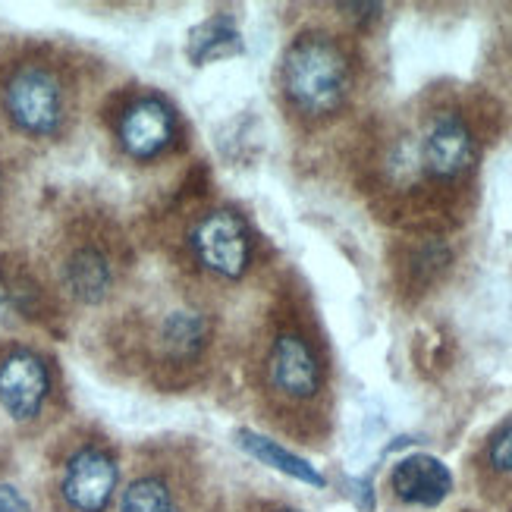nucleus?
<instances>
[{
    "label": "nucleus",
    "instance_id": "7",
    "mask_svg": "<svg viewBox=\"0 0 512 512\" xmlns=\"http://www.w3.org/2000/svg\"><path fill=\"white\" fill-rule=\"evenodd\" d=\"M117 136H120V145L126 148L129 158L136 161H151L164 154L173 139H176V114L170 110L167 101L161 98H139L132 101L123 117H120V126H117Z\"/></svg>",
    "mask_w": 512,
    "mask_h": 512
},
{
    "label": "nucleus",
    "instance_id": "15",
    "mask_svg": "<svg viewBox=\"0 0 512 512\" xmlns=\"http://www.w3.org/2000/svg\"><path fill=\"white\" fill-rule=\"evenodd\" d=\"M487 459H491L497 472L512 475V418L503 421L497 434L491 437V443H487Z\"/></svg>",
    "mask_w": 512,
    "mask_h": 512
},
{
    "label": "nucleus",
    "instance_id": "12",
    "mask_svg": "<svg viewBox=\"0 0 512 512\" xmlns=\"http://www.w3.org/2000/svg\"><path fill=\"white\" fill-rule=\"evenodd\" d=\"M242 51H246V44H242V35L236 29L233 16H227V13L198 22V26L189 32V44H186V54L195 66L227 60Z\"/></svg>",
    "mask_w": 512,
    "mask_h": 512
},
{
    "label": "nucleus",
    "instance_id": "11",
    "mask_svg": "<svg viewBox=\"0 0 512 512\" xmlns=\"http://www.w3.org/2000/svg\"><path fill=\"white\" fill-rule=\"evenodd\" d=\"M236 440H239V447H242V450H246L249 456H255L261 465H267V469H274V472H280V475H286V478H293V481L311 484V487H327V478L315 469V465H311L308 459H302L299 453L280 447L277 440L264 437V434H258V431H249V428H242V431L236 434Z\"/></svg>",
    "mask_w": 512,
    "mask_h": 512
},
{
    "label": "nucleus",
    "instance_id": "13",
    "mask_svg": "<svg viewBox=\"0 0 512 512\" xmlns=\"http://www.w3.org/2000/svg\"><path fill=\"white\" fill-rule=\"evenodd\" d=\"M161 340H164V349L173 359H195L198 352L205 349L208 343V321L205 315H198V311H170L164 318V327H161Z\"/></svg>",
    "mask_w": 512,
    "mask_h": 512
},
{
    "label": "nucleus",
    "instance_id": "17",
    "mask_svg": "<svg viewBox=\"0 0 512 512\" xmlns=\"http://www.w3.org/2000/svg\"><path fill=\"white\" fill-rule=\"evenodd\" d=\"M340 10L352 19L359 22H368V19H377L381 16V4H340Z\"/></svg>",
    "mask_w": 512,
    "mask_h": 512
},
{
    "label": "nucleus",
    "instance_id": "6",
    "mask_svg": "<svg viewBox=\"0 0 512 512\" xmlns=\"http://www.w3.org/2000/svg\"><path fill=\"white\" fill-rule=\"evenodd\" d=\"M51 393V374L41 355L29 349L10 352L0 362V406L13 421H29Z\"/></svg>",
    "mask_w": 512,
    "mask_h": 512
},
{
    "label": "nucleus",
    "instance_id": "18",
    "mask_svg": "<svg viewBox=\"0 0 512 512\" xmlns=\"http://www.w3.org/2000/svg\"><path fill=\"white\" fill-rule=\"evenodd\" d=\"M352 497L359 500V506L365 512L374 509V491H371V478H362V481H352Z\"/></svg>",
    "mask_w": 512,
    "mask_h": 512
},
{
    "label": "nucleus",
    "instance_id": "2",
    "mask_svg": "<svg viewBox=\"0 0 512 512\" xmlns=\"http://www.w3.org/2000/svg\"><path fill=\"white\" fill-rule=\"evenodd\" d=\"M4 107L26 136H54L63 123V85L48 66L26 63L7 79Z\"/></svg>",
    "mask_w": 512,
    "mask_h": 512
},
{
    "label": "nucleus",
    "instance_id": "19",
    "mask_svg": "<svg viewBox=\"0 0 512 512\" xmlns=\"http://www.w3.org/2000/svg\"><path fill=\"white\" fill-rule=\"evenodd\" d=\"M274 512H296V509H274Z\"/></svg>",
    "mask_w": 512,
    "mask_h": 512
},
{
    "label": "nucleus",
    "instance_id": "9",
    "mask_svg": "<svg viewBox=\"0 0 512 512\" xmlns=\"http://www.w3.org/2000/svg\"><path fill=\"white\" fill-rule=\"evenodd\" d=\"M271 381L293 399H311L321 390V362L302 333H280L271 352Z\"/></svg>",
    "mask_w": 512,
    "mask_h": 512
},
{
    "label": "nucleus",
    "instance_id": "4",
    "mask_svg": "<svg viewBox=\"0 0 512 512\" xmlns=\"http://www.w3.org/2000/svg\"><path fill=\"white\" fill-rule=\"evenodd\" d=\"M117 459L101 447H82L63 469L60 494L76 512H104L117 494Z\"/></svg>",
    "mask_w": 512,
    "mask_h": 512
},
{
    "label": "nucleus",
    "instance_id": "8",
    "mask_svg": "<svg viewBox=\"0 0 512 512\" xmlns=\"http://www.w3.org/2000/svg\"><path fill=\"white\" fill-rule=\"evenodd\" d=\"M390 487L403 503L431 509L453 494V472L447 469V462L437 456L412 453L393 465Z\"/></svg>",
    "mask_w": 512,
    "mask_h": 512
},
{
    "label": "nucleus",
    "instance_id": "1",
    "mask_svg": "<svg viewBox=\"0 0 512 512\" xmlns=\"http://www.w3.org/2000/svg\"><path fill=\"white\" fill-rule=\"evenodd\" d=\"M352 70L343 48L327 35H302L283 57V92L308 117L333 114L349 95Z\"/></svg>",
    "mask_w": 512,
    "mask_h": 512
},
{
    "label": "nucleus",
    "instance_id": "3",
    "mask_svg": "<svg viewBox=\"0 0 512 512\" xmlns=\"http://www.w3.org/2000/svg\"><path fill=\"white\" fill-rule=\"evenodd\" d=\"M192 249L211 274L239 280L252 261V236L246 220L230 208H217L198 220L192 230Z\"/></svg>",
    "mask_w": 512,
    "mask_h": 512
},
{
    "label": "nucleus",
    "instance_id": "14",
    "mask_svg": "<svg viewBox=\"0 0 512 512\" xmlns=\"http://www.w3.org/2000/svg\"><path fill=\"white\" fill-rule=\"evenodd\" d=\"M120 512H176V500L167 481L148 475L126 487L120 497Z\"/></svg>",
    "mask_w": 512,
    "mask_h": 512
},
{
    "label": "nucleus",
    "instance_id": "10",
    "mask_svg": "<svg viewBox=\"0 0 512 512\" xmlns=\"http://www.w3.org/2000/svg\"><path fill=\"white\" fill-rule=\"evenodd\" d=\"M63 286L76 302L98 305L107 299L110 286H114V271L110 261L98 249H76L63 264Z\"/></svg>",
    "mask_w": 512,
    "mask_h": 512
},
{
    "label": "nucleus",
    "instance_id": "5",
    "mask_svg": "<svg viewBox=\"0 0 512 512\" xmlns=\"http://www.w3.org/2000/svg\"><path fill=\"white\" fill-rule=\"evenodd\" d=\"M475 164V136L456 110H440L421 139V170L434 180H456Z\"/></svg>",
    "mask_w": 512,
    "mask_h": 512
},
{
    "label": "nucleus",
    "instance_id": "16",
    "mask_svg": "<svg viewBox=\"0 0 512 512\" xmlns=\"http://www.w3.org/2000/svg\"><path fill=\"white\" fill-rule=\"evenodd\" d=\"M0 512H32L29 500L22 497L13 484H4L0 481Z\"/></svg>",
    "mask_w": 512,
    "mask_h": 512
}]
</instances>
